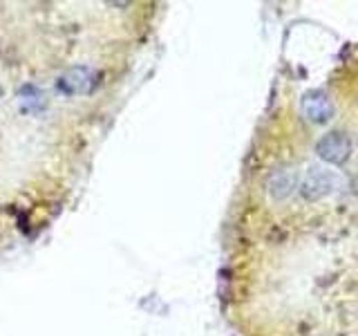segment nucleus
I'll return each mask as SVG.
<instances>
[{"mask_svg": "<svg viewBox=\"0 0 358 336\" xmlns=\"http://www.w3.org/2000/svg\"><path fill=\"white\" fill-rule=\"evenodd\" d=\"M302 110H305V115L311 119V121H327L331 117V104L329 99L320 94V92H311L302 99Z\"/></svg>", "mask_w": 358, "mask_h": 336, "instance_id": "nucleus-5", "label": "nucleus"}, {"mask_svg": "<svg viewBox=\"0 0 358 336\" xmlns=\"http://www.w3.org/2000/svg\"><path fill=\"white\" fill-rule=\"evenodd\" d=\"M296 186H298V173L294 171V168H287V166L273 168V171L266 175V182H264L266 195L273 202L289 200L291 195H294Z\"/></svg>", "mask_w": 358, "mask_h": 336, "instance_id": "nucleus-2", "label": "nucleus"}, {"mask_svg": "<svg viewBox=\"0 0 358 336\" xmlns=\"http://www.w3.org/2000/svg\"><path fill=\"white\" fill-rule=\"evenodd\" d=\"M343 184V179L331 173V171H320V168H311L305 175V182H302L300 193L307 200H316L322 195H329L334 190H338Z\"/></svg>", "mask_w": 358, "mask_h": 336, "instance_id": "nucleus-3", "label": "nucleus"}, {"mask_svg": "<svg viewBox=\"0 0 358 336\" xmlns=\"http://www.w3.org/2000/svg\"><path fill=\"white\" fill-rule=\"evenodd\" d=\"M166 3L0 0V255L76 206L157 61Z\"/></svg>", "mask_w": 358, "mask_h": 336, "instance_id": "nucleus-1", "label": "nucleus"}, {"mask_svg": "<svg viewBox=\"0 0 358 336\" xmlns=\"http://www.w3.org/2000/svg\"><path fill=\"white\" fill-rule=\"evenodd\" d=\"M318 150H320V155L327 162L338 164V162H345L347 157H350V153H352V141H350V137H347V134L331 132V134H327V137L320 141Z\"/></svg>", "mask_w": 358, "mask_h": 336, "instance_id": "nucleus-4", "label": "nucleus"}]
</instances>
